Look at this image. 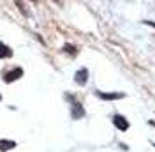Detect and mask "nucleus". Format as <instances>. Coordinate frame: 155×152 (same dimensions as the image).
<instances>
[{"label":"nucleus","mask_w":155,"mask_h":152,"mask_svg":"<svg viewBox=\"0 0 155 152\" xmlns=\"http://www.w3.org/2000/svg\"><path fill=\"white\" fill-rule=\"evenodd\" d=\"M113 124H115L120 131H127L129 129V120H127L125 117H122V115H115L113 117Z\"/></svg>","instance_id":"nucleus-1"},{"label":"nucleus","mask_w":155,"mask_h":152,"mask_svg":"<svg viewBox=\"0 0 155 152\" xmlns=\"http://www.w3.org/2000/svg\"><path fill=\"white\" fill-rule=\"evenodd\" d=\"M21 74H23V71H21V69L18 67V69H14V71H11V73H7L4 80H5L7 83H11V81H16V80H18V78H19Z\"/></svg>","instance_id":"nucleus-2"},{"label":"nucleus","mask_w":155,"mask_h":152,"mask_svg":"<svg viewBox=\"0 0 155 152\" xmlns=\"http://www.w3.org/2000/svg\"><path fill=\"white\" fill-rule=\"evenodd\" d=\"M88 80V71L87 69H79L76 73V83H79V85H85Z\"/></svg>","instance_id":"nucleus-3"},{"label":"nucleus","mask_w":155,"mask_h":152,"mask_svg":"<svg viewBox=\"0 0 155 152\" xmlns=\"http://www.w3.org/2000/svg\"><path fill=\"white\" fill-rule=\"evenodd\" d=\"M14 147H16V143L11 140H0V150H11Z\"/></svg>","instance_id":"nucleus-4"},{"label":"nucleus","mask_w":155,"mask_h":152,"mask_svg":"<svg viewBox=\"0 0 155 152\" xmlns=\"http://www.w3.org/2000/svg\"><path fill=\"white\" fill-rule=\"evenodd\" d=\"M97 95L101 97V99H106V101H109V99H120V97H124V94L120 92V94H104V92H97Z\"/></svg>","instance_id":"nucleus-5"},{"label":"nucleus","mask_w":155,"mask_h":152,"mask_svg":"<svg viewBox=\"0 0 155 152\" xmlns=\"http://www.w3.org/2000/svg\"><path fill=\"white\" fill-rule=\"evenodd\" d=\"M12 55V51H11L9 48L5 46L4 43H0V58H5V57H11Z\"/></svg>","instance_id":"nucleus-6"},{"label":"nucleus","mask_w":155,"mask_h":152,"mask_svg":"<svg viewBox=\"0 0 155 152\" xmlns=\"http://www.w3.org/2000/svg\"><path fill=\"white\" fill-rule=\"evenodd\" d=\"M0 99H2V95H0Z\"/></svg>","instance_id":"nucleus-7"}]
</instances>
